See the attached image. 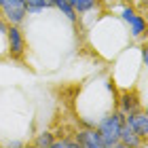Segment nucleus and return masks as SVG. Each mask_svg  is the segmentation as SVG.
<instances>
[{"mask_svg":"<svg viewBox=\"0 0 148 148\" xmlns=\"http://www.w3.org/2000/svg\"><path fill=\"white\" fill-rule=\"evenodd\" d=\"M76 142L78 146H87V148H104L102 146V136L97 129H83L76 133Z\"/></svg>","mask_w":148,"mask_h":148,"instance_id":"423d86ee","label":"nucleus"},{"mask_svg":"<svg viewBox=\"0 0 148 148\" xmlns=\"http://www.w3.org/2000/svg\"><path fill=\"white\" fill-rule=\"evenodd\" d=\"M123 21L125 23H129V32H131V36H142L144 32H146V19L142 15H138L133 9H123Z\"/></svg>","mask_w":148,"mask_h":148,"instance_id":"20e7f679","label":"nucleus"},{"mask_svg":"<svg viewBox=\"0 0 148 148\" xmlns=\"http://www.w3.org/2000/svg\"><path fill=\"white\" fill-rule=\"evenodd\" d=\"M0 13L4 15V19H6L9 25H19L25 19V15H28L25 0H2Z\"/></svg>","mask_w":148,"mask_h":148,"instance_id":"f03ea898","label":"nucleus"},{"mask_svg":"<svg viewBox=\"0 0 148 148\" xmlns=\"http://www.w3.org/2000/svg\"><path fill=\"white\" fill-rule=\"evenodd\" d=\"M53 6L62 11L64 15L70 19V21H76V11H74L72 6H70V2H68V0H53Z\"/></svg>","mask_w":148,"mask_h":148,"instance_id":"9b49d317","label":"nucleus"},{"mask_svg":"<svg viewBox=\"0 0 148 148\" xmlns=\"http://www.w3.org/2000/svg\"><path fill=\"white\" fill-rule=\"evenodd\" d=\"M140 110V102L133 93H123L121 95V112L123 114H131V112H138Z\"/></svg>","mask_w":148,"mask_h":148,"instance_id":"6e6552de","label":"nucleus"},{"mask_svg":"<svg viewBox=\"0 0 148 148\" xmlns=\"http://www.w3.org/2000/svg\"><path fill=\"white\" fill-rule=\"evenodd\" d=\"M142 59H144V66L148 68V49H142Z\"/></svg>","mask_w":148,"mask_h":148,"instance_id":"2eb2a0df","label":"nucleus"},{"mask_svg":"<svg viewBox=\"0 0 148 148\" xmlns=\"http://www.w3.org/2000/svg\"><path fill=\"white\" fill-rule=\"evenodd\" d=\"M0 4H2V0H0Z\"/></svg>","mask_w":148,"mask_h":148,"instance_id":"a211bd4d","label":"nucleus"},{"mask_svg":"<svg viewBox=\"0 0 148 148\" xmlns=\"http://www.w3.org/2000/svg\"><path fill=\"white\" fill-rule=\"evenodd\" d=\"M119 144L121 146H142V138L138 136L136 131L131 129L127 123H123V129H121V138H119Z\"/></svg>","mask_w":148,"mask_h":148,"instance_id":"0eeeda50","label":"nucleus"},{"mask_svg":"<svg viewBox=\"0 0 148 148\" xmlns=\"http://www.w3.org/2000/svg\"><path fill=\"white\" fill-rule=\"evenodd\" d=\"M123 123H125V114L123 112H112V114L104 116L97 123V131H99V136H102V146L104 148L121 146L119 144V138H121Z\"/></svg>","mask_w":148,"mask_h":148,"instance_id":"f257e3e1","label":"nucleus"},{"mask_svg":"<svg viewBox=\"0 0 148 148\" xmlns=\"http://www.w3.org/2000/svg\"><path fill=\"white\" fill-rule=\"evenodd\" d=\"M112 2H121V0H112Z\"/></svg>","mask_w":148,"mask_h":148,"instance_id":"dca6fc26","label":"nucleus"},{"mask_svg":"<svg viewBox=\"0 0 148 148\" xmlns=\"http://www.w3.org/2000/svg\"><path fill=\"white\" fill-rule=\"evenodd\" d=\"M53 0H25V9L28 13H40L45 9H51Z\"/></svg>","mask_w":148,"mask_h":148,"instance_id":"9d476101","label":"nucleus"},{"mask_svg":"<svg viewBox=\"0 0 148 148\" xmlns=\"http://www.w3.org/2000/svg\"><path fill=\"white\" fill-rule=\"evenodd\" d=\"M6 30H9V23H6V19H0V32L6 34Z\"/></svg>","mask_w":148,"mask_h":148,"instance_id":"4468645a","label":"nucleus"},{"mask_svg":"<svg viewBox=\"0 0 148 148\" xmlns=\"http://www.w3.org/2000/svg\"><path fill=\"white\" fill-rule=\"evenodd\" d=\"M146 114H148V106H146Z\"/></svg>","mask_w":148,"mask_h":148,"instance_id":"f3484780","label":"nucleus"},{"mask_svg":"<svg viewBox=\"0 0 148 148\" xmlns=\"http://www.w3.org/2000/svg\"><path fill=\"white\" fill-rule=\"evenodd\" d=\"M78 146V142L76 140H55V142H53V148H76Z\"/></svg>","mask_w":148,"mask_h":148,"instance_id":"ddd939ff","label":"nucleus"},{"mask_svg":"<svg viewBox=\"0 0 148 148\" xmlns=\"http://www.w3.org/2000/svg\"><path fill=\"white\" fill-rule=\"evenodd\" d=\"M125 123L131 127L133 131L142 138V142H148V114L146 112H131L125 114Z\"/></svg>","mask_w":148,"mask_h":148,"instance_id":"7ed1b4c3","label":"nucleus"},{"mask_svg":"<svg viewBox=\"0 0 148 148\" xmlns=\"http://www.w3.org/2000/svg\"><path fill=\"white\" fill-rule=\"evenodd\" d=\"M68 2L76 13H89L99 4V0H68Z\"/></svg>","mask_w":148,"mask_h":148,"instance_id":"1a4fd4ad","label":"nucleus"},{"mask_svg":"<svg viewBox=\"0 0 148 148\" xmlns=\"http://www.w3.org/2000/svg\"><path fill=\"white\" fill-rule=\"evenodd\" d=\"M6 36H9V51H11V57H21V53H23V49H25L21 30H19L17 25H9Z\"/></svg>","mask_w":148,"mask_h":148,"instance_id":"39448f33","label":"nucleus"},{"mask_svg":"<svg viewBox=\"0 0 148 148\" xmlns=\"http://www.w3.org/2000/svg\"><path fill=\"white\" fill-rule=\"evenodd\" d=\"M53 133L51 131H42V133H38V138L34 140V146H38V148H42V146H53Z\"/></svg>","mask_w":148,"mask_h":148,"instance_id":"f8f14e48","label":"nucleus"}]
</instances>
